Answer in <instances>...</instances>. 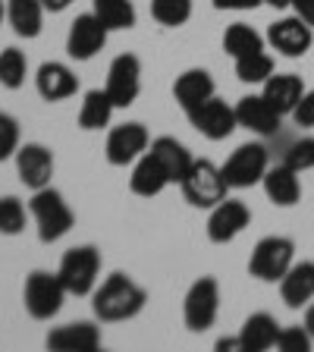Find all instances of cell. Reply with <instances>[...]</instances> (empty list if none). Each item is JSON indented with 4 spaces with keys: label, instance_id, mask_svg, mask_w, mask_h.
I'll use <instances>...</instances> for the list:
<instances>
[{
    "label": "cell",
    "instance_id": "6da1fadb",
    "mask_svg": "<svg viewBox=\"0 0 314 352\" xmlns=\"http://www.w3.org/2000/svg\"><path fill=\"white\" fill-rule=\"evenodd\" d=\"M148 302L145 286H139L129 274L113 271L101 286H95L91 293V311L101 324H120L132 321L135 315H142V308Z\"/></svg>",
    "mask_w": 314,
    "mask_h": 352
},
{
    "label": "cell",
    "instance_id": "7a4b0ae2",
    "mask_svg": "<svg viewBox=\"0 0 314 352\" xmlns=\"http://www.w3.org/2000/svg\"><path fill=\"white\" fill-rule=\"evenodd\" d=\"M29 214H32V220H35L38 239L41 242H57L76 227L73 208L66 205L63 192H57L54 186H44V189L32 192Z\"/></svg>",
    "mask_w": 314,
    "mask_h": 352
},
{
    "label": "cell",
    "instance_id": "3957f363",
    "mask_svg": "<svg viewBox=\"0 0 314 352\" xmlns=\"http://www.w3.org/2000/svg\"><path fill=\"white\" fill-rule=\"evenodd\" d=\"M66 286L57 271H32L22 286V305L35 321H51L60 315L66 299Z\"/></svg>",
    "mask_w": 314,
    "mask_h": 352
},
{
    "label": "cell",
    "instance_id": "277c9868",
    "mask_svg": "<svg viewBox=\"0 0 314 352\" xmlns=\"http://www.w3.org/2000/svg\"><path fill=\"white\" fill-rule=\"evenodd\" d=\"M69 296H91L101 274V249L98 245H73L66 249L57 267Z\"/></svg>",
    "mask_w": 314,
    "mask_h": 352
},
{
    "label": "cell",
    "instance_id": "5b68a950",
    "mask_svg": "<svg viewBox=\"0 0 314 352\" xmlns=\"http://www.w3.org/2000/svg\"><path fill=\"white\" fill-rule=\"evenodd\" d=\"M295 264V242L289 236H264L251 249L249 274L261 283H280Z\"/></svg>",
    "mask_w": 314,
    "mask_h": 352
},
{
    "label": "cell",
    "instance_id": "8992f818",
    "mask_svg": "<svg viewBox=\"0 0 314 352\" xmlns=\"http://www.w3.org/2000/svg\"><path fill=\"white\" fill-rule=\"evenodd\" d=\"M179 189H183L186 201H189L192 208H208V211H211L214 205H220V201L227 198L229 186H227L223 170H220L217 164L205 161V157H201V161L195 157L192 167H189V173L183 176Z\"/></svg>",
    "mask_w": 314,
    "mask_h": 352
},
{
    "label": "cell",
    "instance_id": "52a82bcc",
    "mask_svg": "<svg viewBox=\"0 0 314 352\" xmlns=\"http://www.w3.org/2000/svg\"><path fill=\"white\" fill-rule=\"evenodd\" d=\"M220 315V283L217 277L205 274L189 286V293L183 299V321L192 333H205L214 327Z\"/></svg>",
    "mask_w": 314,
    "mask_h": 352
},
{
    "label": "cell",
    "instance_id": "ba28073f",
    "mask_svg": "<svg viewBox=\"0 0 314 352\" xmlns=\"http://www.w3.org/2000/svg\"><path fill=\"white\" fill-rule=\"evenodd\" d=\"M267 167H271L267 148L261 142H245V145H239L229 154L220 170H223V179H227L229 189H251V186H258L264 179Z\"/></svg>",
    "mask_w": 314,
    "mask_h": 352
},
{
    "label": "cell",
    "instance_id": "9c48e42d",
    "mask_svg": "<svg viewBox=\"0 0 314 352\" xmlns=\"http://www.w3.org/2000/svg\"><path fill=\"white\" fill-rule=\"evenodd\" d=\"M104 91L110 95V101H113L117 110L132 107L142 91V60L135 57V54H120V57H113V63H110V69H107V85H104Z\"/></svg>",
    "mask_w": 314,
    "mask_h": 352
},
{
    "label": "cell",
    "instance_id": "30bf717a",
    "mask_svg": "<svg viewBox=\"0 0 314 352\" xmlns=\"http://www.w3.org/2000/svg\"><path fill=\"white\" fill-rule=\"evenodd\" d=\"M151 145V135L142 123H120L107 132V142H104V154H107L110 167H126V164H135L142 154Z\"/></svg>",
    "mask_w": 314,
    "mask_h": 352
},
{
    "label": "cell",
    "instance_id": "8fae6325",
    "mask_svg": "<svg viewBox=\"0 0 314 352\" xmlns=\"http://www.w3.org/2000/svg\"><path fill=\"white\" fill-rule=\"evenodd\" d=\"M249 223H251L249 205L239 201V198H223V201L214 205L211 214H208V239H211L214 245H227L236 236L245 233Z\"/></svg>",
    "mask_w": 314,
    "mask_h": 352
},
{
    "label": "cell",
    "instance_id": "7c38bea8",
    "mask_svg": "<svg viewBox=\"0 0 314 352\" xmlns=\"http://www.w3.org/2000/svg\"><path fill=\"white\" fill-rule=\"evenodd\" d=\"M186 117H189V123L195 126V132H201V135L211 139V142L229 139V135L236 132V126H239V120H236V107H229L227 101H220L217 95L208 98L201 107L189 110Z\"/></svg>",
    "mask_w": 314,
    "mask_h": 352
},
{
    "label": "cell",
    "instance_id": "4fadbf2b",
    "mask_svg": "<svg viewBox=\"0 0 314 352\" xmlns=\"http://www.w3.org/2000/svg\"><path fill=\"white\" fill-rule=\"evenodd\" d=\"M107 35H110V29L95 13L76 16L69 32H66V54L73 60H82V63H85V60H91L98 51H104Z\"/></svg>",
    "mask_w": 314,
    "mask_h": 352
},
{
    "label": "cell",
    "instance_id": "5bb4252c",
    "mask_svg": "<svg viewBox=\"0 0 314 352\" xmlns=\"http://www.w3.org/2000/svg\"><path fill=\"white\" fill-rule=\"evenodd\" d=\"M16 173L25 189H44L54 179V151L41 142H25L16 151Z\"/></svg>",
    "mask_w": 314,
    "mask_h": 352
},
{
    "label": "cell",
    "instance_id": "9a60e30c",
    "mask_svg": "<svg viewBox=\"0 0 314 352\" xmlns=\"http://www.w3.org/2000/svg\"><path fill=\"white\" fill-rule=\"evenodd\" d=\"M267 44H271L277 54L283 57H305L311 51L314 44V35H311V25L302 22L299 16H286V19H277L271 22V29H267Z\"/></svg>",
    "mask_w": 314,
    "mask_h": 352
},
{
    "label": "cell",
    "instance_id": "2e32d148",
    "mask_svg": "<svg viewBox=\"0 0 314 352\" xmlns=\"http://www.w3.org/2000/svg\"><path fill=\"white\" fill-rule=\"evenodd\" d=\"M236 120H239V126L249 129L251 135H264V139H267V135H277L283 113L264 95H245L236 104Z\"/></svg>",
    "mask_w": 314,
    "mask_h": 352
},
{
    "label": "cell",
    "instance_id": "e0dca14e",
    "mask_svg": "<svg viewBox=\"0 0 314 352\" xmlns=\"http://www.w3.org/2000/svg\"><path fill=\"white\" fill-rule=\"evenodd\" d=\"M44 346L54 352H88L101 346V327L95 321H73L63 327H54L44 340Z\"/></svg>",
    "mask_w": 314,
    "mask_h": 352
},
{
    "label": "cell",
    "instance_id": "ac0fdd59",
    "mask_svg": "<svg viewBox=\"0 0 314 352\" xmlns=\"http://www.w3.org/2000/svg\"><path fill=\"white\" fill-rule=\"evenodd\" d=\"M214 95H217L214 76L208 73V69H201V66H192V69L179 73L176 76V82H173V98H176V104L183 107V113L201 107V104H205L208 98H214Z\"/></svg>",
    "mask_w": 314,
    "mask_h": 352
},
{
    "label": "cell",
    "instance_id": "d6986e66",
    "mask_svg": "<svg viewBox=\"0 0 314 352\" xmlns=\"http://www.w3.org/2000/svg\"><path fill=\"white\" fill-rule=\"evenodd\" d=\"M35 88L44 101H66L79 91V76L69 69L66 63H57V60H47V63L38 66L35 76Z\"/></svg>",
    "mask_w": 314,
    "mask_h": 352
},
{
    "label": "cell",
    "instance_id": "ffe728a7",
    "mask_svg": "<svg viewBox=\"0 0 314 352\" xmlns=\"http://www.w3.org/2000/svg\"><path fill=\"white\" fill-rule=\"evenodd\" d=\"M299 176L302 173H299V170H293L289 164L267 167L261 186H264V195L271 198V205H277V208L299 205V198H302V179H299Z\"/></svg>",
    "mask_w": 314,
    "mask_h": 352
},
{
    "label": "cell",
    "instance_id": "44dd1931",
    "mask_svg": "<svg viewBox=\"0 0 314 352\" xmlns=\"http://www.w3.org/2000/svg\"><path fill=\"white\" fill-rule=\"evenodd\" d=\"M280 324L273 315H267V311H255V315H249L245 321H242L239 327V346L242 352H264V349H273L280 340Z\"/></svg>",
    "mask_w": 314,
    "mask_h": 352
},
{
    "label": "cell",
    "instance_id": "7402d4cb",
    "mask_svg": "<svg viewBox=\"0 0 314 352\" xmlns=\"http://www.w3.org/2000/svg\"><path fill=\"white\" fill-rule=\"evenodd\" d=\"M167 186H170L167 170L161 167V161H157L151 151H145L139 161L132 164V173H129V192L132 195L154 198V195H161Z\"/></svg>",
    "mask_w": 314,
    "mask_h": 352
},
{
    "label": "cell",
    "instance_id": "603a6c76",
    "mask_svg": "<svg viewBox=\"0 0 314 352\" xmlns=\"http://www.w3.org/2000/svg\"><path fill=\"white\" fill-rule=\"evenodd\" d=\"M280 299L286 308H305L314 299V261H295L280 280Z\"/></svg>",
    "mask_w": 314,
    "mask_h": 352
},
{
    "label": "cell",
    "instance_id": "cb8c5ba5",
    "mask_svg": "<svg viewBox=\"0 0 314 352\" xmlns=\"http://www.w3.org/2000/svg\"><path fill=\"white\" fill-rule=\"evenodd\" d=\"M148 151L161 161V167L167 170V176H170V183H183V176L189 173L192 161H195L189 148L179 139H173V135H157V139L148 145Z\"/></svg>",
    "mask_w": 314,
    "mask_h": 352
},
{
    "label": "cell",
    "instance_id": "d4e9b609",
    "mask_svg": "<svg viewBox=\"0 0 314 352\" xmlns=\"http://www.w3.org/2000/svg\"><path fill=\"white\" fill-rule=\"evenodd\" d=\"M261 95L267 98L283 117H289L295 110V104L302 101V95H305V85H302V79L295 73H277L264 82Z\"/></svg>",
    "mask_w": 314,
    "mask_h": 352
},
{
    "label": "cell",
    "instance_id": "484cf974",
    "mask_svg": "<svg viewBox=\"0 0 314 352\" xmlns=\"http://www.w3.org/2000/svg\"><path fill=\"white\" fill-rule=\"evenodd\" d=\"M44 3L41 0H7V22L19 38H38L44 25Z\"/></svg>",
    "mask_w": 314,
    "mask_h": 352
},
{
    "label": "cell",
    "instance_id": "4316f807",
    "mask_svg": "<svg viewBox=\"0 0 314 352\" xmlns=\"http://www.w3.org/2000/svg\"><path fill=\"white\" fill-rule=\"evenodd\" d=\"M113 110L117 107H113V101H110V95L104 91V88H91V91H85L82 107H79V129L98 132V129H104V126H110Z\"/></svg>",
    "mask_w": 314,
    "mask_h": 352
},
{
    "label": "cell",
    "instance_id": "83f0119b",
    "mask_svg": "<svg viewBox=\"0 0 314 352\" xmlns=\"http://www.w3.org/2000/svg\"><path fill=\"white\" fill-rule=\"evenodd\" d=\"M91 13H95L110 32L132 29L135 19H139L132 0H91Z\"/></svg>",
    "mask_w": 314,
    "mask_h": 352
},
{
    "label": "cell",
    "instance_id": "f1b7e54d",
    "mask_svg": "<svg viewBox=\"0 0 314 352\" xmlns=\"http://www.w3.org/2000/svg\"><path fill=\"white\" fill-rule=\"evenodd\" d=\"M223 51L233 60H239V57H245V54L264 51V38L258 35L251 25H245V22H233V25L223 32Z\"/></svg>",
    "mask_w": 314,
    "mask_h": 352
},
{
    "label": "cell",
    "instance_id": "f546056e",
    "mask_svg": "<svg viewBox=\"0 0 314 352\" xmlns=\"http://www.w3.org/2000/svg\"><path fill=\"white\" fill-rule=\"evenodd\" d=\"M236 76H239V82H249V85H264L273 76V57L267 51L245 54L236 60Z\"/></svg>",
    "mask_w": 314,
    "mask_h": 352
},
{
    "label": "cell",
    "instance_id": "4dcf8cb0",
    "mask_svg": "<svg viewBox=\"0 0 314 352\" xmlns=\"http://www.w3.org/2000/svg\"><path fill=\"white\" fill-rule=\"evenodd\" d=\"M25 76H29V60L19 47H3L0 51V85L16 91V88L25 85Z\"/></svg>",
    "mask_w": 314,
    "mask_h": 352
},
{
    "label": "cell",
    "instance_id": "1f68e13d",
    "mask_svg": "<svg viewBox=\"0 0 314 352\" xmlns=\"http://www.w3.org/2000/svg\"><path fill=\"white\" fill-rule=\"evenodd\" d=\"M151 16L167 29H179L192 19V0H151Z\"/></svg>",
    "mask_w": 314,
    "mask_h": 352
},
{
    "label": "cell",
    "instance_id": "d6a6232c",
    "mask_svg": "<svg viewBox=\"0 0 314 352\" xmlns=\"http://www.w3.org/2000/svg\"><path fill=\"white\" fill-rule=\"evenodd\" d=\"M25 205L16 195L0 198V236H19L25 230Z\"/></svg>",
    "mask_w": 314,
    "mask_h": 352
},
{
    "label": "cell",
    "instance_id": "836d02e7",
    "mask_svg": "<svg viewBox=\"0 0 314 352\" xmlns=\"http://www.w3.org/2000/svg\"><path fill=\"white\" fill-rule=\"evenodd\" d=\"M19 123H16V117H10V113H3L0 110V164L10 161V157H16V151H19Z\"/></svg>",
    "mask_w": 314,
    "mask_h": 352
},
{
    "label": "cell",
    "instance_id": "e575fe53",
    "mask_svg": "<svg viewBox=\"0 0 314 352\" xmlns=\"http://www.w3.org/2000/svg\"><path fill=\"white\" fill-rule=\"evenodd\" d=\"M283 164H289V167L299 170V173L314 170V139H311V135L293 142V145H289V151H286V157H283Z\"/></svg>",
    "mask_w": 314,
    "mask_h": 352
},
{
    "label": "cell",
    "instance_id": "d590c367",
    "mask_svg": "<svg viewBox=\"0 0 314 352\" xmlns=\"http://www.w3.org/2000/svg\"><path fill=\"white\" fill-rule=\"evenodd\" d=\"M314 343V337L305 330V324L302 327H283L280 330V340H277V349L283 352H308Z\"/></svg>",
    "mask_w": 314,
    "mask_h": 352
},
{
    "label": "cell",
    "instance_id": "8d00e7d4",
    "mask_svg": "<svg viewBox=\"0 0 314 352\" xmlns=\"http://www.w3.org/2000/svg\"><path fill=\"white\" fill-rule=\"evenodd\" d=\"M289 117H293L295 126H314V88L302 95V101L295 104V110Z\"/></svg>",
    "mask_w": 314,
    "mask_h": 352
},
{
    "label": "cell",
    "instance_id": "74e56055",
    "mask_svg": "<svg viewBox=\"0 0 314 352\" xmlns=\"http://www.w3.org/2000/svg\"><path fill=\"white\" fill-rule=\"evenodd\" d=\"M214 10H233V13H245V10H258L264 0H211Z\"/></svg>",
    "mask_w": 314,
    "mask_h": 352
},
{
    "label": "cell",
    "instance_id": "f35d334b",
    "mask_svg": "<svg viewBox=\"0 0 314 352\" xmlns=\"http://www.w3.org/2000/svg\"><path fill=\"white\" fill-rule=\"evenodd\" d=\"M289 7H293V13L299 16L302 22H308V25L314 29V0H293Z\"/></svg>",
    "mask_w": 314,
    "mask_h": 352
},
{
    "label": "cell",
    "instance_id": "ab89813d",
    "mask_svg": "<svg viewBox=\"0 0 314 352\" xmlns=\"http://www.w3.org/2000/svg\"><path fill=\"white\" fill-rule=\"evenodd\" d=\"M41 3H44V10H51V13H63L73 0H41Z\"/></svg>",
    "mask_w": 314,
    "mask_h": 352
},
{
    "label": "cell",
    "instance_id": "60d3db41",
    "mask_svg": "<svg viewBox=\"0 0 314 352\" xmlns=\"http://www.w3.org/2000/svg\"><path fill=\"white\" fill-rule=\"evenodd\" d=\"M305 330L314 337V302H308L305 305Z\"/></svg>",
    "mask_w": 314,
    "mask_h": 352
},
{
    "label": "cell",
    "instance_id": "b9f144b4",
    "mask_svg": "<svg viewBox=\"0 0 314 352\" xmlns=\"http://www.w3.org/2000/svg\"><path fill=\"white\" fill-rule=\"evenodd\" d=\"M264 3H271V7H277V10H286L293 0H264Z\"/></svg>",
    "mask_w": 314,
    "mask_h": 352
},
{
    "label": "cell",
    "instance_id": "7bdbcfd3",
    "mask_svg": "<svg viewBox=\"0 0 314 352\" xmlns=\"http://www.w3.org/2000/svg\"><path fill=\"white\" fill-rule=\"evenodd\" d=\"M7 19V3H3V0H0V22Z\"/></svg>",
    "mask_w": 314,
    "mask_h": 352
}]
</instances>
